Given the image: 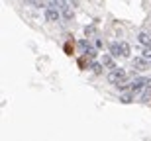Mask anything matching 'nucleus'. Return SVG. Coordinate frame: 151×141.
Returning a JSON list of instances; mask_svg holds the SVG:
<instances>
[{"label": "nucleus", "instance_id": "nucleus-17", "mask_svg": "<svg viewBox=\"0 0 151 141\" xmlns=\"http://www.w3.org/2000/svg\"><path fill=\"white\" fill-rule=\"evenodd\" d=\"M94 47H96L98 51H100V49H104V41H102V39H98V37H94Z\"/></svg>", "mask_w": 151, "mask_h": 141}, {"label": "nucleus", "instance_id": "nucleus-15", "mask_svg": "<svg viewBox=\"0 0 151 141\" xmlns=\"http://www.w3.org/2000/svg\"><path fill=\"white\" fill-rule=\"evenodd\" d=\"M77 45H78V49L83 51V53H86V51H88L90 47H92V45H90V39H78Z\"/></svg>", "mask_w": 151, "mask_h": 141}, {"label": "nucleus", "instance_id": "nucleus-10", "mask_svg": "<svg viewBox=\"0 0 151 141\" xmlns=\"http://www.w3.org/2000/svg\"><path fill=\"white\" fill-rule=\"evenodd\" d=\"M90 71H92L94 74H102V73H104V65H102V61L100 63L92 61V63H90Z\"/></svg>", "mask_w": 151, "mask_h": 141}, {"label": "nucleus", "instance_id": "nucleus-16", "mask_svg": "<svg viewBox=\"0 0 151 141\" xmlns=\"http://www.w3.org/2000/svg\"><path fill=\"white\" fill-rule=\"evenodd\" d=\"M141 57H143V59H145V61L151 65V47H143V53H141Z\"/></svg>", "mask_w": 151, "mask_h": 141}, {"label": "nucleus", "instance_id": "nucleus-18", "mask_svg": "<svg viewBox=\"0 0 151 141\" xmlns=\"http://www.w3.org/2000/svg\"><path fill=\"white\" fill-rule=\"evenodd\" d=\"M143 29H145L147 34H151V22H149V24H145V26H143Z\"/></svg>", "mask_w": 151, "mask_h": 141}, {"label": "nucleus", "instance_id": "nucleus-9", "mask_svg": "<svg viewBox=\"0 0 151 141\" xmlns=\"http://www.w3.org/2000/svg\"><path fill=\"white\" fill-rule=\"evenodd\" d=\"M149 100H151V79H147L145 88L141 92V102H149Z\"/></svg>", "mask_w": 151, "mask_h": 141}, {"label": "nucleus", "instance_id": "nucleus-7", "mask_svg": "<svg viewBox=\"0 0 151 141\" xmlns=\"http://www.w3.org/2000/svg\"><path fill=\"white\" fill-rule=\"evenodd\" d=\"M137 43L143 47H151V34H147L145 29H141L139 34H137Z\"/></svg>", "mask_w": 151, "mask_h": 141}, {"label": "nucleus", "instance_id": "nucleus-5", "mask_svg": "<svg viewBox=\"0 0 151 141\" xmlns=\"http://www.w3.org/2000/svg\"><path fill=\"white\" fill-rule=\"evenodd\" d=\"M114 59H116V57H112L110 53H104V55H102V65H104L106 71H114V69H118Z\"/></svg>", "mask_w": 151, "mask_h": 141}, {"label": "nucleus", "instance_id": "nucleus-14", "mask_svg": "<svg viewBox=\"0 0 151 141\" xmlns=\"http://www.w3.org/2000/svg\"><path fill=\"white\" fill-rule=\"evenodd\" d=\"M120 47H122V57H126V59H129V55H132V49H129V43H126V41H120Z\"/></svg>", "mask_w": 151, "mask_h": 141}, {"label": "nucleus", "instance_id": "nucleus-12", "mask_svg": "<svg viewBox=\"0 0 151 141\" xmlns=\"http://www.w3.org/2000/svg\"><path fill=\"white\" fill-rule=\"evenodd\" d=\"M134 98H135V94L128 90L126 94H122V96H120V102H122V104H132V102H134Z\"/></svg>", "mask_w": 151, "mask_h": 141}, {"label": "nucleus", "instance_id": "nucleus-2", "mask_svg": "<svg viewBox=\"0 0 151 141\" xmlns=\"http://www.w3.org/2000/svg\"><path fill=\"white\" fill-rule=\"evenodd\" d=\"M106 79H108V82H110V84L120 86V84H124V82L128 80V71H126V69H122V67H118V69H114V71H108Z\"/></svg>", "mask_w": 151, "mask_h": 141}, {"label": "nucleus", "instance_id": "nucleus-11", "mask_svg": "<svg viewBox=\"0 0 151 141\" xmlns=\"http://www.w3.org/2000/svg\"><path fill=\"white\" fill-rule=\"evenodd\" d=\"M96 34H98L96 26H86V28H84V35H86V39H94Z\"/></svg>", "mask_w": 151, "mask_h": 141}, {"label": "nucleus", "instance_id": "nucleus-13", "mask_svg": "<svg viewBox=\"0 0 151 141\" xmlns=\"http://www.w3.org/2000/svg\"><path fill=\"white\" fill-rule=\"evenodd\" d=\"M84 57H86V59H88L90 63L92 61H96V55H98V49H96V47H90L88 51H86V53H83Z\"/></svg>", "mask_w": 151, "mask_h": 141}, {"label": "nucleus", "instance_id": "nucleus-3", "mask_svg": "<svg viewBox=\"0 0 151 141\" xmlns=\"http://www.w3.org/2000/svg\"><path fill=\"white\" fill-rule=\"evenodd\" d=\"M43 16H45V20H47L49 24H59L63 20L61 10H59V6H55V4L45 6V8H43Z\"/></svg>", "mask_w": 151, "mask_h": 141}, {"label": "nucleus", "instance_id": "nucleus-8", "mask_svg": "<svg viewBox=\"0 0 151 141\" xmlns=\"http://www.w3.org/2000/svg\"><path fill=\"white\" fill-rule=\"evenodd\" d=\"M108 51H110V55L112 57H122V47H120V41H110L108 43Z\"/></svg>", "mask_w": 151, "mask_h": 141}, {"label": "nucleus", "instance_id": "nucleus-1", "mask_svg": "<svg viewBox=\"0 0 151 141\" xmlns=\"http://www.w3.org/2000/svg\"><path fill=\"white\" fill-rule=\"evenodd\" d=\"M145 82H147V79H143V77H135V79H132V80H126L124 84H120L118 88L120 90H129V92H134L135 96H141V92H143V88H145Z\"/></svg>", "mask_w": 151, "mask_h": 141}, {"label": "nucleus", "instance_id": "nucleus-6", "mask_svg": "<svg viewBox=\"0 0 151 141\" xmlns=\"http://www.w3.org/2000/svg\"><path fill=\"white\" fill-rule=\"evenodd\" d=\"M59 10H61V16H63V20H67V22H71V20L75 18V8H73V6L63 4L61 8H59Z\"/></svg>", "mask_w": 151, "mask_h": 141}, {"label": "nucleus", "instance_id": "nucleus-4", "mask_svg": "<svg viewBox=\"0 0 151 141\" xmlns=\"http://www.w3.org/2000/svg\"><path fill=\"white\" fill-rule=\"evenodd\" d=\"M132 69L134 71H139V73H143V71H147L149 69V63L143 59V57H135V59H132Z\"/></svg>", "mask_w": 151, "mask_h": 141}]
</instances>
